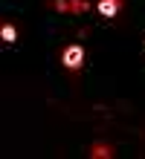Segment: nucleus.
Masks as SVG:
<instances>
[{
    "label": "nucleus",
    "mask_w": 145,
    "mask_h": 159,
    "mask_svg": "<svg viewBox=\"0 0 145 159\" xmlns=\"http://www.w3.org/2000/svg\"><path fill=\"white\" fill-rule=\"evenodd\" d=\"M61 64L67 70H81V64H84V49L79 43H73V46H67V49L61 52Z\"/></svg>",
    "instance_id": "f257e3e1"
},
{
    "label": "nucleus",
    "mask_w": 145,
    "mask_h": 159,
    "mask_svg": "<svg viewBox=\"0 0 145 159\" xmlns=\"http://www.w3.org/2000/svg\"><path fill=\"white\" fill-rule=\"evenodd\" d=\"M96 9H99L102 17H116V15H119V9H122V0H99Z\"/></svg>",
    "instance_id": "f03ea898"
},
{
    "label": "nucleus",
    "mask_w": 145,
    "mask_h": 159,
    "mask_svg": "<svg viewBox=\"0 0 145 159\" xmlns=\"http://www.w3.org/2000/svg\"><path fill=\"white\" fill-rule=\"evenodd\" d=\"M0 35H3V41H6V43H15V41H17V29H15L12 23H3Z\"/></svg>",
    "instance_id": "7ed1b4c3"
},
{
    "label": "nucleus",
    "mask_w": 145,
    "mask_h": 159,
    "mask_svg": "<svg viewBox=\"0 0 145 159\" xmlns=\"http://www.w3.org/2000/svg\"><path fill=\"white\" fill-rule=\"evenodd\" d=\"M87 9L90 6H87L84 0H67V12H87Z\"/></svg>",
    "instance_id": "20e7f679"
},
{
    "label": "nucleus",
    "mask_w": 145,
    "mask_h": 159,
    "mask_svg": "<svg viewBox=\"0 0 145 159\" xmlns=\"http://www.w3.org/2000/svg\"><path fill=\"white\" fill-rule=\"evenodd\" d=\"M90 153H93L96 159H108V156H110V148H108V145H93Z\"/></svg>",
    "instance_id": "39448f33"
},
{
    "label": "nucleus",
    "mask_w": 145,
    "mask_h": 159,
    "mask_svg": "<svg viewBox=\"0 0 145 159\" xmlns=\"http://www.w3.org/2000/svg\"><path fill=\"white\" fill-rule=\"evenodd\" d=\"M55 9L58 12H67V0H55Z\"/></svg>",
    "instance_id": "423d86ee"
}]
</instances>
